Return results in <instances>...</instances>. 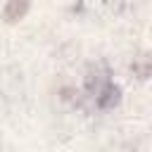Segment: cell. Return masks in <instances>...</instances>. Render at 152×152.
Here are the masks:
<instances>
[{
    "instance_id": "6da1fadb",
    "label": "cell",
    "mask_w": 152,
    "mask_h": 152,
    "mask_svg": "<svg viewBox=\"0 0 152 152\" xmlns=\"http://www.w3.org/2000/svg\"><path fill=\"white\" fill-rule=\"evenodd\" d=\"M119 102V88L114 86V83H104L100 90H95V104L97 107H102V109H109V107H114Z\"/></svg>"
},
{
    "instance_id": "7a4b0ae2",
    "label": "cell",
    "mask_w": 152,
    "mask_h": 152,
    "mask_svg": "<svg viewBox=\"0 0 152 152\" xmlns=\"http://www.w3.org/2000/svg\"><path fill=\"white\" fill-rule=\"evenodd\" d=\"M131 71L138 74V78H150L152 76V55H140L131 62Z\"/></svg>"
},
{
    "instance_id": "3957f363",
    "label": "cell",
    "mask_w": 152,
    "mask_h": 152,
    "mask_svg": "<svg viewBox=\"0 0 152 152\" xmlns=\"http://www.w3.org/2000/svg\"><path fill=\"white\" fill-rule=\"evenodd\" d=\"M26 10H28V2H7V5H5V19L14 21V19H19Z\"/></svg>"
}]
</instances>
